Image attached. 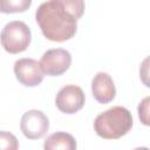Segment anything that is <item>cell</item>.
Here are the masks:
<instances>
[{
  "label": "cell",
  "instance_id": "9c48e42d",
  "mask_svg": "<svg viewBox=\"0 0 150 150\" xmlns=\"http://www.w3.org/2000/svg\"><path fill=\"white\" fill-rule=\"evenodd\" d=\"M43 148L46 150H75L77 148V144L73 135L63 131H57L47 137Z\"/></svg>",
  "mask_w": 150,
  "mask_h": 150
},
{
  "label": "cell",
  "instance_id": "30bf717a",
  "mask_svg": "<svg viewBox=\"0 0 150 150\" xmlns=\"http://www.w3.org/2000/svg\"><path fill=\"white\" fill-rule=\"evenodd\" d=\"M32 5V0H0V13H23Z\"/></svg>",
  "mask_w": 150,
  "mask_h": 150
},
{
  "label": "cell",
  "instance_id": "ba28073f",
  "mask_svg": "<svg viewBox=\"0 0 150 150\" xmlns=\"http://www.w3.org/2000/svg\"><path fill=\"white\" fill-rule=\"evenodd\" d=\"M91 93L98 103H110L116 96V88L111 76L108 73L98 71L91 80Z\"/></svg>",
  "mask_w": 150,
  "mask_h": 150
},
{
  "label": "cell",
  "instance_id": "5b68a950",
  "mask_svg": "<svg viewBox=\"0 0 150 150\" xmlns=\"http://www.w3.org/2000/svg\"><path fill=\"white\" fill-rule=\"evenodd\" d=\"M86 102L83 90L75 84H68L62 87L55 97L56 108L67 115H73L80 111Z\"/></svg>",
  "mask_w": 150,
  "mask_h": 150
},
{
  "label": "cell",
  "instance_id": "8fae6325",
  "mask_svg": "<svg viewBox=\"0 0 150 150\" xmlns=\"http://www.w3.org/2000/svg\"><path fill=\"white\" fill-rule=\"evenodd\" d=\"M18 148V139L12 132L0 131V150H16Z\"/></svg>",
  "mask_w": 150,
  "mask_h": 150
},
{
  "label": "cell",
  "instance_id": "52a82bcc",
  "mask_svg": "<svg viewBox=\"0 0 150 150\" xmlns=\"http://www.w3.org/2000/svg\"><path fill=\"white\" fill-rule=\"evenodd\" d=\"M13 69L16 80L26 87H36L45 77V74L40 68V63L34 59H19L15 61Z\"/></svg>",
  "mask_w": 150,
  "mask_h": 150
},
{
  "label": "cell",
  "instance_id": "277c9868",
  "mask_svg": "<svg viewBox=\"0 0 150 150\" xmlns=\"http://www.w3.org/2000/svg\"><path fill=\"white\" fill-rule=\"evenodd\" d=\"M39 63L45 75L60 76L69 69L71 64V55L63 48L48 49L43 53Z\"/></svg>",
  "mask_w": 150,
  "mask_h": 150
},
{
  "label": "cell",
  "instance_id": "6da1fadb",
  "mask_svg": "<svg viewBox=\"0 0 150 150\" xmlns=\"http://www.w3.org/2000/svg\"><path fill=\"white\" fill-rule=\"evenodd\" d=\"M84 8V0H48L38 7L35 20L46 39L63 42L76 34Z\"/></svg>",
  "mask_w": 150,
  "mask_h": 150
},
{
  "label": "cell",
  "instance_id": "7c38bea8",
  "mask_svg": "<svg viewBox=\"0 0 150 150\" xmlns=\"http://www.w3.org/2000/svg\"><path fill=\"white\" fill-rule=\"evenodd\" d=\"M149 97L143 98V101L138 105V116L144 125H149Z\"/></svg>",
  "mask_w": 150,
  "mask_h": 150
},
{
  "label": "cell",
  "instance_id": "7a4b0ae2",
  "mask_svg": "<svg viewBox=\"0 0 150 150\" xmlns=\"http://www.w3.org/2000/svg\"><path fill=\"white\" fill-rule=\"evenodd\" d=\"M131 112L124 107H112L96 116L94 130L101 138L118 139L127 135L132 128Z\"/></svg>",
  "mask_w": 150,
  "mask_h": 150
},
{
  "label": "cell",
  "instance_id": "3957f363",
  "mask_svg": "<svg viewBox=\"0 0 150 150\" xmlns=\"http://www.w3.org/2000/svg\"><path fill=\"white\" fill-rule=\"evenodd\" d=\"M32 41L29 27L20 20H14L5 25L0 33V43L9 54L25 52Z\"/></svg>",
  "mask_w": 150,
  "mask_h": 150
},
{
  "label": "cell",
  "instance_id": "8992f818",
  "mask_svg": "<svg viewBox=\"0 0 150 150\" xmlns=\"http://www.w3.org/2000/svg\"><path fill=\"white\" fill-rule=\"evenodd\" d=\"M20 129L26 138L40 139L47 134L49 129V120L41 110L32 109L22 115Z\"/></svg>",
  "mask_w": 150,
  "mask_h": 150
}]
</instances>
